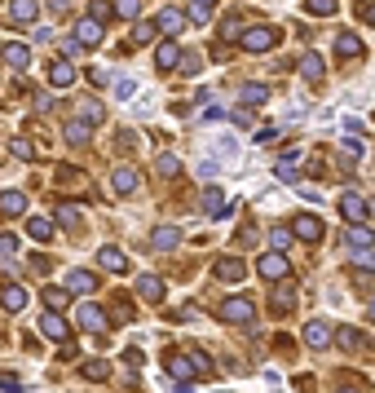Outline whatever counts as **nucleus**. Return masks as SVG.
Wrapping results in <instances>:
<instances>
[{
    "label": "nucleus",
    "instance_id": "nucleus-11",
    "mask_svg": "<svg viewBox=\"0 0 375 393\" xmlns=\"http://www.w3.org/2000/svg\"><path fill=\"white\" fill-rule=\"evenodd\" d=\"M164 292H168V287H164V278H159V274H141V278H137V297H141V301L155 305V301H164Z\"/></svg>",
    "mask_w": 375,
    "mask_h": 393
},
{
    "label": "nucleus",
    "instance_id": "nucleus-20",
    "mask_svg": "<svg viewBox=\"0 0 375 393\" xmlns=\"http://www.w3.org/2000/svg\"><path fill=\"white\" fill-rule=\"evenodd\" d=\"M23 212H27L23 190H5V194H0V217H23Z\"/></svg>",
    "mask_w": 375,
    "mask_h": 393
},
{
    "label": "nucleus",
    "instance_id": "nucleus-9",
    "mask_svg": "<svg viewBox=\"0 0 375 393\" xmlns=\"http://www.w3.org/2000/svg\"><path fill=\"white\" fill-rule=\"evenodd\" d=\"M269 301L279 314H291V301H296V283L291 278H283V283H269Z\"/></svg>",
    "mask_w": 375,
    "mask_h": 393
},
{
    "label": "nucleus",
    "instance_id": "nucleus-13",
    "mask_svg": "<svg viewBox=\"0 0 375 393\" xmlns=\"http://www.w3.org/2000/svg\"><path fill=\"white\" fill-rule=\"evenodd\" d=\"M40 332H44L49 340H58V345H62V340H71V327H67V318H62V314H44V318H40Z\"/></svg>",
    "mask_w": 375,
    "mask_h": 393
},
{
    "label": "nucleus",
    "instance_id": "nucleus-17",
    "mask_svg": "<svg viewBox=\"0 0 375 393\" xmlns=\"http://www.w3.org/2000/svg\"><path fill=\"white\" fill-rule=\"evenodd\" d=\"M182 49H177L172 40H164V44H159V54H155V62H159V71H177V67H182Z\"/></svg>",
    "mask_w": 375,
    "mask_h": 393
},
{
    "label": "nucleus",
    "instance_id": "nucleus-15",
    "mask_svg": "<svg viewBox=\"0 0 375 393\" xmlns=\"http://www.w3.org/2000/svg\"><path fill=\"white\" fill-rule=\"evenodd\" d=\"M102 36H106V27L97 23V18H80L75 23V40L80 44H102Z\"/></svg>",
    "mask_w": 375,
    "mask_h": 393
},
{
    "label": "nucleus",
    "instance_id": "nucleus-43",
    "mask_svg": "<svg viewBox=\"0 0 375 393\" xmlns=\"http://www.w3.org/2000/svg\"><path fill=\"white\" fill-rule=\"evenodd\" d=\"M340 345H345V349H362V332H357V327H345V332H340Z\"/></svg>",
    "mask_w": 375,
    "mask_h": 393
},
{
    "label": "nucleus",
    "instance_id": "nucleus-51",
    "mask_svg": "<svg viewBox=\"0 0 375 393\" xmlns=\"http://www.w3.org/2000/svg\"><path fill=\"white\" fill-rule=\"evenodd\" d=\"M182 71H186V75L199 71V54H186V58H182Z\"/></svg>",
    "mask_w": 375,
    "mask_h": 393
},
{
    "label": "nucleus",
    "instance_id": "nucleus-32",
    "mask_svg": "<svg viewBox=\"0 0 375 393\" xmlns=\"http://www.w3.org/2000/svg\"><path fill=\"white\" fill-rule=\"evenodd\" d=\"M345 239H349V248H371V243H375V235L367 230V225H349Z\"/></svg>",
    "mask_w": 375,
    "mask_h": 393
},
{
    "label": "nucleus",
    "instance_id": "nucleus-48",
    "mask_svg": "<svg viewBox=\"0 0 375 393\" xmlns=\"http://www.w3.org/2000/svg\"><path fill=\"white\" fill-rule=\"evenodd\" d=\"M256 142H260V146H269V142H279V128H274V124H265V128H260V133H256Z\"/></svg>",
    "mask_w": 375,
    "mask_h": 393
},
{
    "label": "nucleus",
    "instance_id": "nucleus-33",
    "mask_svg": "<svg viewBox=\"0 0 375 393\" xmlns=\"http://www.w3.org/2000/svg\"><path fill=\"white\" fill-rule=\"evenodd\" d=\"M58 225H67V230H80V208H71V204H58Z\"/></svg>",
    "mask_w": 375,
    "mask_h": 393
},
{
    "label": "nucleus",
    "instance_id": "nucleus-41",
    "mask_svg": "<svg viewBox=\"0 0 375 393\" xmlns=\"http://www.w3.org/2000/svg\"><path fill=\"white\" fill-rule=\"evenodd\" d=\"M84 375H89V380H106V375H110V367L102 363V358H93V363H84Z\"/></svg>",
    "mask_w": 375,
    "mask_h": 393
},
{
    "label": "nucleus",
    "instance_id": "nucleus-30",
    "mask_svg": "<svg viewBox=\"0 0 375 393\" xmlns=\"http://www.w3.org/2000/svg\"><path fill=\"white\" fill-rule=\"evenodd\" d=\"M155 31H159V23H137V27H133V36H128V44H133V49H137V44H151V40H155Z\"/></svg>",
    "mask_w": 375,
    "mask_h": 393
},
{
    "label": "nucleus",
    "instance_id": "nucleus-16",
    "mask_svg": "<svg viewBox=\"0 0 375 393\" xmlns=\"http://www.w3.org/2000/svg\"><path fill=\"white\" fill-rule=\"evenodd\" d=\"M27 287H18V283H5V292H0V305L9 309V314H18V309H27Z\"/></svg>",
    "mask_w": 375,
    "mask_h": 393
},
{
    "label": "nucleus",
    "instance_id": "nucleus-3",
    "mask_svg": "<svg viewBox=\"0 0 375 393\" xmlns=\"http://www.w3.org/2000/svg\"><path fill=\"white\" fill-rule=\"evenodd\" d=\"M367 212H371V204H362V194H357V190H345V194H340V217H345L349 225H362Z\"/></svg>",
    "mask_w": 375,
    "mask_h": 393
},
{
    "label": "nucleus",
    "instance_id": "nucleus-53",
    "mask_svg": "<svg viewBox=\"0 0 375 393\" xmlns=\"http://www.w3.org/2000/svg\"><path fill=\"white\" fill-rule=\"evenodd\" d=\"M124 363H128V367H141L146 358H141V349H124Z\"/></svg>",
    "mask_w": 375,
    "mask_h": 393
},
{
    "label": "nucleus",
    "instance_id": "nucleus-47",
    "mask_svg": "<svg viewBox=\"0 0 375 393\" xmlns=\"http://www.w3.org/2000/svg\"><path fill=\"white\" fill-rule=\"evenodd\" d=\"M80 111H84V120H89V124H102V106H97V102H84Z\"/></svg>",
    "mask_w": 375,
    "mask_h": 393
},
{
    "label": "nucleus",
    "instance_id": "nucleus-6",
    "mask_svg": "<svg viewBox=\"0 0 375 393\" xmlns=\"http://www.w3.org/2000/svg\"><path fill=\"white\" fill-rule=\"evenodd\" d=\"M212 274H217L221 283H243V274H248V266H243V256H221L217 266H212Z\"/></svg>",
    "mask_w": 375,
    "mask_h": 393
},
{
    "label": "nucleus",
    "instance_id": "nucleus-8",
    "mask_svg": "<svg viewBox=\"0 0 375 393\" xmlns=\"http://www.w3.org/2000/svg\"><path fill=\"white\" fill-rule=\"evenodd\" d=\"M291 235H300L305 243H318V239H322V217H314V212H300V217L291 221Z\"/></svg>",
    "mask_w": 375,
    "mask_h": 393
},
{
    "label": "nucleus",
    "instance_id": "nucleus-1",
    "mask_svg": "<svg viewBox=\"0 0 375 393\" xmlns=\"http://www.w3.org/2000/svg\"><path fill=\"white\" fill-rule=\"evenodd\" d=\"M217 318H221V323L252 327V323H256V309H252V301H248V297H230V301H221V305H217Z\"/></svg>",
    "mask_w": 375,
    "mask_h": 393
},
{
    "label": "nucleus",
    "instance_id": "nucleus-25",
    "mask_svg": "<svg viewBox=\"0 0 375 393\" xmlns=\"http://www.w3.org/2000/svg\"><path fill=\"white\" fill-rule=\"evenodd\" d=\"M203 208H208V217H225V212H230V204H225V194L217 186L203 190Z\"/></svg>",
    "mask_w": 375,
    "mask_h": 393
},
{
    "label": "nucleus",
    "instance_id": "nucleus-4",
    "mask_svg": "<svg viewBox=\"0 0 375 393\" xmlns=\"http://www.w3.org/2000/svg\"><path fill=\"white\" fill-rule=\"evenodd\" d=\"M256 270L269 278V283H283V278H291V266H287V256L283 252H265L256 261Z\"/></svg>",
    "mask_w": 375,
    "mask_h": 393
},
{
    "label": "nucleus",
    "instance_id": "nucleus-22",
    "mask_svg": "<svg viewBox=\"0 0 375 393\" xmlns=\"http://www.w3.org/2000/svg\"><path fill=\"white\" fill-rule=\"evenodd\" d=\"M49 80H53L58 89H71V85H75V67H71L67 58H58L53 67H49Z\"/></svg>",
    "mask_w": 375,
    "mask_h": 393
},
{
    "label": "nucleus",
    "instance_id": "nucleus-52",
    "mask_svg": "<svg viewBox=\"0 0 375 393\" xmlns=\"http://www.w3.org/2000/svg\"><path fill=\"white\" fill-rule=\"evenodd\" d=\"M357 13H362V18L375 27V0H362V5H357Z\"/></svg>",
    "mask_w": 375,
    "mask_h": 393
},
{
    "label": "nucleus",
    "instance_id": "nucleus-40",
    "mask_svg": "<svg viewBox=\"0 0 375 393\" xmlns=\"http://www.w3.org/2000/svg\"><path fill=\"white\" fill-rule=\"evenodd\" d=\"M340 155H349V159H362V142H357L353 133H349V137H340Z\"/></svg>",
    "mask_w": 375,
    "mask_h": 393
},
{
    "label": "nucleus",
    "instance_id": "nucleus-34",
    "mask_svg": "<svg viewBox=\"0 0 375 393\" xmlns=\"http://www.w3.org/2000/svg\"><path fill=\"white\" fill-rule=\"evenodd\" d=\"M243 31H248V27H243V18H239V13H230V18L221 23V40H243Z\"/></svg>",
    "mask_w": 375,
    "mask_h": 393
},
{
    "label": "nucleus",
    "instance_id": "nucleus-36",
    "mask_svg": "<svg viewBox=\"0 0 375 393\" xmlns=\"http://www.w3.org/2000/svg\"><path fill=\"white\" fill-rule=\"evenodd\" d=\"M44 305H49V309H53V314H58V309L67 305V287H44Z\"/></svg>",
    "mask_w": 375,
    "mask_h": 393
},
{
    "label": "nucleus",
    "instance_id": "nucleus-39",
    "mask_svg": "<svg viewBox=\"0 0 375 393\" xmlns=\"http://www.w3.org/2000/svg\"><path fill=\"white\" fill-rule=\"evenodd\" d=\"M137 9H141V0H115V13H120L124 23H133V18H137Z\"/></svg>",
    "mask_w": 375,
    "mask_h": 393
},
{
    "label": "nucleus",
    "instance_id": "nucleus-2",
    "mask_svg": "<svg viewBox=\"0 0 375 393\" xmlns=\"http://www.w3.org/2000/svg\"><path fill=\"white\" fill-rule=\"evenodd\" d=\"M239 44L248 49V54H265V49H274V44H279V27H248Z\"/></svg>",
    "mask_w": 375,
    "mask_h": 393
},
{
    "label": "nucleus",
    "instance_id": "nucleus-23",
    "mask_svg": "<svg viewBox=\"0 0 375 393\" xmlns=\"http://www.w3.org/2000/svg\"><path fill=\"white\" fill-rule=\"evenodd\" d=\"M300 75L309 80V85H322L327 67H322V58H318V54H305V58H300Z\"/></svg>",
    "mask_w": 375,
    "mask_h": 393
},
{
    "label": "nucleus",
    "instance_id": "nucleus-28",
    "mask_svg": "<svg viewBox=\"0 0 375 393\" xmlns=\"http://www.w3.org/2000/svg\"><path fill=\"white\" fill-rule=\"evenodd\" d=\"M5 62H9L13 71H23L27 62H31V49L27 44H5Z\"/></svg>",
    "mask_w": 375,
    "mask_h": 393
},
{
    "label": "nucleus",
    "instance_id": "nucleus-55",
    "mask_svg": "<svg viewBox=\"0 0 375 393\" xmlns=\"http://www.w3.org/2000/svg\"><path fill=\"white\" fill-rule=\"evenodd\" d=\"M31 270H36V274H49V256H31Z\"/></svg>",
    "mask_w": 375,
    "mask_h": 393
},
{
    "label": "nucleus",
    "instance_id": "nucleus-58",
    "mask_svg": "<svg viewBox=\"0 0 375 393\" xmlns=\"http://www.w3.org/2000/svg\"><path fill=\"white\" fill-rule=\"evenodd\" d=\"M367 314H371V323H375V297H371V305H367Z\"/></svg>",
    "mask_w": 375,
    "mask_h": 393
},
{
    "label": "nucleus",
    "instance_id": "nucleus-50",
    "mask_svg": "<svg viewBox=\"0 0 375 393\" xmlns=\"http://www.w3.org/2000/svg\"><path fill=\"white\" fill-rule=\"evenodd\" d=\"M0 252L13 256V252H18V239H13V235H0Z\"/></svg>",
    "mask_w": 375,
    "mask_h": 393
},
{
    "label": "nucleus",
    "instance_id": "nucleus-12",
    "mask_svg": "<svg viewBox=\"0 0 375 393\" xmlns=\"http://www.w3.org/2000/svg\"><path fill=\"white\" fill-rule=\"evenodd\" d=\"M36 13H40L36 0H9V18H13V27H31V23H36Z\"/></svg>",
    "mask_w": 375,
    "mask_h": 393
},
{
    "label": "nucleus",
    "instance_id": "nucleus-21",
    "mask_svg": "<svg viewBox=\"0 0 375 393\" xmlns=\"http://www.w3.org/2000/svg\"><path fill=\"white\" fill-rule=\"evenodd\" d=\"M159 31H164V36L172 40V36H182V27H186V18H182V13H177V9H159Z\"/></svg>",
    "mask_w": 375,
    "mask_h": 393
},
{
    "label": "nucleus",
    "instance_id": "nucleus-44",
    "mask_svg": "<svg viewBox=\"0 0 375 393\" xmlns=\"http://www.w3.org/2000/svg\"><path fill=\"white\" fill-rule=\"evenodd\" d=\"M291 243V230H269V252H283Z\"/></svg>",
    "mask_w": 375,
    "mask_h": 393
},
{
    "label": "nucleus",
    "instance_id": "nucleus-38",
    "mask_svg": "<svg viewBox=\"0 0 375 393\" xmlns=\"http://www.w3.org/2000/svg\"><path fill=\"white\" fill-rule=\"evenodd\" d=\"M212 5H217V0H190V23H208Z\"/></svg>",
    "mask_w": 375,
    "mask_h": 393
},
{
    "label": "nucleus",
    "instance_id": "nucleus-19",
    "mask_svg": "<svg viewBox=\"0 0 375 393\" xmlns=\"http://www.w3.org/2000/svg\"><path fill=\"white\" fill-rule=\"evenodd\" d=\"M97 266L110 270V274H124V270H128V256H124L120 248H102V252H97Z\"/></svg>",
    "mask_w": 375,
    "mask_h": 393
},
{
    "label": "nucleus",
    "instance_id": "nucleus-57",
    "mask_svg": "<svg viewBox=\"0 0 375 393\" xmlns=\"http://www.w3.org/2000/svg\"><path fill=\"white\" fill-rule=\"evenodd\" d=\"M49 5H53V9H67V5H71V0H49Z\"/></svg>",
    "mask_w": 375,
    "mask_h": 393
},
{
    "label": "nucleus",
    "instance_id": "nucleus-42",
    "mask_svg": "<svg viewBox=\"0 0 375 393\" xmlns=\"http://www.w3.org/2000/svg\"><path fill=\"white\" fill-rule=\"evenodd\" d=\"M309 13H318V18H327V13H336V0H305Z\"/></svg>",
    "mask_w": 375,
    "mask_h": 393
},
{
    "label": "nucleus",
    "instance_id": "nucleus-45",
    "mask_svg": "<svg viewBox=\"0 0 375 393\" xmlns=\"http://www.w3.org/2000/svg\"><path fill=\"white\" fill-rule=\"evenodd\" d=\"M0 389L18 393V389H23V375H13V371H0Z\"/></svg>",
    "mask_w": 375,
    "mask_h": 393
},
{
    "label": "nucleus",
    "instance_id": "nucleus-27",
    "mask_svg": "<svg viewBox=\"0 0 375 393\" xmlns=\"http://www.w3.org/2000/svg\"><path fill=\"white\" fill-rule=\"evenodd\" d=\"M27 235L36 239V243H49V239H53V221H49V217H31L27 221Z\"/></svg>",
    "mask_w": 375,
    "mask_h": 393
},
{
    "label": "nucleus",
    "instance_id": "nucleus-26",
    "mask_svg": "<svg viewBox=\"0 0 375 393\" xmlns=\"http://www.w3.org/2000/svg\"><path fill=\"white\" fill-rule=\"evenodd\" d=\"M265 97H269V89H265V85H256V80H252V85H243V89H239V102H243V106H260Z\"/></svg>",
    "mask_w": 375,
    "mask_h": 393
},
{
    "label": "nucleus",
    "instance_id": "nucleus-24",
    "mask_svg": "<svg viewBox=\"0 0 375 393\" xmlns=\"http://www.w3.org/2000/svg\"><path fill=\"white\" fill-rule=\"evenodd\" d=\"M336 54L340 58H362V40H357L353 31H340V36H336Z\"/></svg>",
    "mask_w": 375,
    "mask_h": 393
},
{
    "label": "nucleus",
    "instance_id": "nucleus-10",
    "mask_svg": "<svg viewBox=\"0 0 375 393\" xmlns=\"http://www.w3.org/2000/svg\"><path fill=\"white\" fill-rule=\"evenodd\" d=\"M110 186H115V194H133V190L141 186V177H137V168H128V163H120V168L110 173Z\"/></svg>",
    "mask_w": 375,
    "mask_h": 393
},
{
    "label": "nucleus",
    "instance_id": "nucleus-31",
    "mask_svg": "<svg viewBox=\"0 0 375 393\" xmlns=\"http://www.w3.org/2000/svg\"><path fill=\"white\" fill-rule=\"evenodd\" d=\"M67 142L71 146H89V120H71L67 124Z\"/></svg>",
    "mask_w": 375,
    "mask_h": 393
},
{
    "label": "nucleus",
    "instance_id": "nucleus-29",
    "mask_svg": "<svg viewBox=\"0 0 375 393\" xmlns=\"http://www.w3.org/2000/svg\"><path fill=\"white\" fill-rule=\"evenodd\" d=\"M151 248H155V252H172V248H177V230H172V225H159L155 239H151Z\"/></svg>",
    "mask_w": 375,
    "mask_h": 393
},
{
    "label": "nucleus",
    "instance_id": "nucleus-5",
    "mask_svg": "<svg viewBox=\"0 0 375 393\" xmlns=\"http://www.w3.org/2000/svg\"><path fill=\"white\" fill-rule=\"evenodd\" d=\"M75 318H80V327H84V332H93V336H102L106 327H110V318H106L97 305H80V309H75Z\"/></svg>",
    "mask_w": 375,
    "mask_h": 393
},
{
    "label": "nucleus",
    "instance_id": "nucleus-14",
    "mask_svg": "<svg viewBox=\"0 0 375 393\" xmlns=\"http://www.w3.org/2000/svg\"><path fill=\"white\" fill-rule=\"evenodd\" d=\"M305 345L309 349H327L331 345V323H305Z\"/></svg>",
    "mask_w": 375,
    "mask_h": 393
},
{
    "label": "nucleus",
    "instance_id": "nucleus-37",
    "mask_svg": "<svg viewBox=\"0 0 375 393\" xmlns=\"http://www.w3.org/2000/svg\"><path fill=\"white\" fill-rule=\"evenodd\" d=\"M9 151H13V159H27V163H31V155H36V146H31L27 137H13V142H9Z\"/></svg>",
    "mask_w": 375,
    "mask_h": 393
},
{
    "label": "nucleus",
    "instance_id": "nucleus-49",
    "mask_svg": "<svg viewBox=\"0 0 375 393\" xmlns=\"http://www.w3.org/2000/svg\"><path fill=\"white\" fill-rule=\"evenodd\" d=\"M89 18H97V23H106V18H110V5H106V0H97V5H93V13H89Z\"/></svg>",
    "mask_w": 375,
    "mask_h": 393
},
{
    "label": "nucleus",
    "instance_id": "nucleus-54",
    "mask_svg": "<svg viewBox=\"0 0 375 393\" xmlns=\"http://www.w3.org/2000/svg\"><path fill=\"white\" fill-rule=\"evenodd\" d=\"M234 124H252V111L248 106H234Z\"/></svg>",
    "mask_w": 375,
    "mask_h": 393
},
{
    "label": "nucleus",
    "instance_id": "nucleus-46",
    "mask_svg": "<svg viewBox=\"0 0 375 393\" xmlns=\"http://www.w3.org/2000/svg\"><path fill=\"white\" fill-rule=\"evenodd\" d=\"M190 358H194V367H199V375H212V358H208L203 349H194Z\"/></svg>",
    "mask_w": 375,
    "mask_h": 393
},
{
    "label": "nucleus",
    "instance_id": "nucleus-35",
    "mask_svg": "<svg viewBox=\"0 0 375 393\" xmlns=\"http://www.w3.org/2000/svg\"><path fill=\"white\" fill-rule=\"evenodd\" d=\"M155 173H159V177H177V173H182V159H177V155H159Z\"/></svg>",
    "mask_w": 375,
    "mask_h": 393
},
{
    "label": "nucleus",
    "instance_id": "nucleus-7",
    "mask_svg": "<svg viewBox=\"0 0 375 393\" xmlns=\"http://www.w3.org/2000/svg\"><path fill=\"white\" fill-rule=\"evenodd\" d=\"M164 363H168V371H172V380H177V385H190L194 375H199V367H194V358H186V354H168Z\"/></svg>",
    "mask_w": 375,
    "mask_h": 393
},
{
    "label": "nucleus",
    "instance_id": "nucleus-56",
    "mask_svg": "<svg viewBox=\"0 0 375 393\" xmlns=\"http://www.w3.org/2000/svg\"><path fill=\"white\" fill-rule=\"evenodd\" d=\"M336 393H362V385H336Z\"/></svg>",
    "mask_w": 375,
    "mask_h": 393
},
{
    "label": "nucleus",
    "instance_id": "nucleus-18",
    "mask_svg": "<svg viewBox=\"0 0 375 393\" xmlns=\"http://www.w3.org/2000/svg\"><path fill=\"white\" fill-rule=\"evenodd\" d=\"M62 287H67V292H80V297H84V292H93V287H97V278H93L89 270H71L67 278H62Z\"/></svg>",
    "mask_w": 375,
    "mask_h": 393
}]
</instances>
